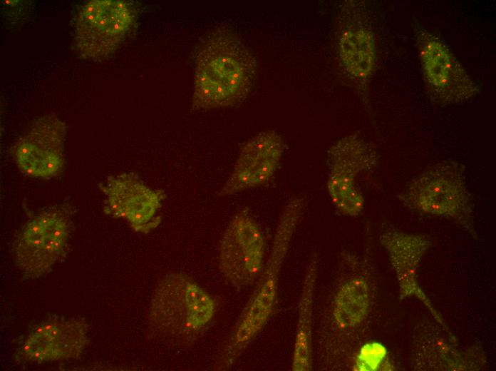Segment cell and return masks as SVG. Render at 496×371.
<instances>
[{
	"label": "cell",
	"instance_id": "18",
	"mask_svg": "<svg viewBox=\"0 0 496 371\" xmlns=\"http://www.w3.org/2000/svg\"><path fill=\"white\" fill-rule=\"evenodd\" d=\"M417 336L414 351L417 353L415 357H419L416 363H425L421 370H475L477 367L473 362L477 355H474V350H456L453 345L448 343L447 339L440 335H436L435 338L433 335L430 339L422 335L417 334Z\"/></svg>",
	"mask_w": 496,
	"mask_h": 371
},
{
	"label": "cell",
	"instance_id": "2",
	"mask_svg": "<svg viewBox=\"0 0 496 371\" xmlns=\"http://www.w3.org/2000/svg\"><path fill=\"white\" fill-rule=\"evenodd\" d=\"M306 205V200L303 196H294L286 202L277 225L264 270L221 351L218 369L231 367L272 317L280 273Z\"/></svg>",
	"mask_w": 496,
	"mask_h": 371
},
{
	"label": "cell",
	"instance_id": "15",
	"mask_svg": "<svg viewBox=\"0 0 496 371\" xmlns=\"http://www.w3.org/2000/svg\"><path fill=\"white\" fill-rule=\"evenodd\" d=\"M285 148L284 139L274 130L262 131L251 138L240 149L218 195L228 197L267 184L280 165Z\"/></svg>",
	"mask_w": 496,
	"mask_h": 371
},
{
	"label": "cell",
	"instance_id": "5",
	"mask_svg": "<svg viewBox=\"0 0 496 371\" xmlns=\"http://www.w3.org/2000/svg\"><path fill=\"white\" fill-rule=\"evenodd\" d=\"M72 210L67 204L53 205L39 211L21 226L12 253L24 279L45 275L64 258L71 237Z\"/></svg>",
	"mask_w": 496,
	"mask_h": 371
},
{
	"label": "cell",
	"instance_id": "10",
	"mask_svg": "<svg viewBox=\"0 0 496 371\" xmlns=\"http://www.w3.org/2000/svg\"><path fill=\"white\" fill-rule=\"evenodd\" d=\"M336 49L342 70L365 92L375 71L377 50L371 19L361 1L342 4L338 15Z\"/></svg>",
	"mask_w": 496,
	"mask_h": 371
},
{
	"label": "cell",
	"instance_id": "6",
	"mask_svg": "<svg viewBox=\"0 0 496 371\" xmlns=\"http://www.w3.org/2000/svg\"><path fill=\"white\" fill-rule=\"evenodd\" d=\"M378 160L375 147L358 133L341 137L329 148L326 188L341 214L356 217L362 213L365 199L356 178L361 173L376 167Z\"/></svg>",
	"mask_w": 496,
	"mask_h": 371
},
{
	"label": "cell",
	"instance_id": "16",
	"mask_svg": "<svg viewBox=\"0 0 496 371\" xmlns=\"http://www.w3.org/2000/svg\"><path fill=\"white\" fill-rule=\"evenodd\" d=\"M379 241L396 275L400 299L412 296L417 298L430 310L440 325L453 335L417 280L418 268L423 255L432 245L430 238L423 234L408 233L388 226L381 231Z\"/></svg>",
	"mask_w": 496,
	"mask_h": 371
},
{
	"label": "cell",
	"instance_id": "11",
	"mask_svg": "<svg viewBox=\"0 0 496 371\" xmlns=\"http://www.w3.org/2000/svg\"><path fill=\"white\" fill-rule=\"evenodd\" d=\"M415 39L425 83L433 100L455 104L477 93V84L441 39L424 29L416 31Z\"/></svg>",
	"mask_w": 496,
	"mask_h": 371
},
{
	"label": "cell",
	"instance_id": "1",
	"mask_svg": "<svg viewBox=\"0 0 496 371\" xmlns=\"http://www.w3.org/2000/svg\"><path fill=\"white\" fill-rule=\"evenodd\" d=\"M194 60L192 110L235 106L252 92L257 61L233 29L222 26L211 30L195 49Z\"/></svg>",
	"mask_w": 496,
	"mask_h": 371
},
{
	"label": "cell",
	"instance_id": "9",
	"mask_svg": "<svg viewBox=\"0 0 496 371\" xmlns=\"http://www.w3.org/2000/svg\"><path fill=\"white\" fill-rule=\"evenodd\" d=\"M89 341V325L83 318L53 314L26 331L14 357L19 363L36 364L77 359Z\"/></svg>",
	"mask_w": 496,
	"mask_h": 371
},
{
	"label": "cell",
	"instance_id": "17",
	"mask_svg": "<svg viewBox=\"0 0 496 371\" xmlns=\"http://www.w3.org/2000/svg\"><path fill=\"white\" fill-rule=\"evenodd\" d=\"M319 258L314 253L306 266L298 304V315L291 359L293 371H310L313 368V309Z\"/></svg>",
	"mask_w": 496,
	"mask_h": 371
},
{
	"label": "cell",
	"instance_id": "3",
	"mask_svg": "<svg viewBox=\"0 0 496 371\" xmlns=\"http://www.w3.org/2000/svg\"><path fill=\"white\" fill-rule=\"evenodd\" d=\"M215 299L191 278L181 273L165 275L151 298L148 322L159 337L170 343L187 344L212 322Z\"/></svg>",
	"mask_w": 496,
	"mask_h": 371
},
{
	"label": "cell",
	"instance_id": "8",
	"mask_svg": "<svg viewBox=\"0 0 496 371\" xmlns=\"http://www.w3.org/2000/svg\"><path fill=\"white\" fill-rule=\"evenodd\" d=\"M266 241L261 227L247 208L236 213L219 247V268L227 281L241 290L255 284L265 265Z\"/></svg>",
	"mask_w": 496,
	"mask_h": 371
},
{
	"label": "cell",
	"instance_id": "7",
	"mask_svg": "<svg viewBox=\"0 0 496 371\" xmlns=\"http://www.w3.org/2000/svg\"><path fill=\"white\" fill-rule=\"evenodd\" d=\"M132 4L123 0H92L79 9L74 29V44L83 59L99 61L113 54L123 42L135 21Z\"/></svg>",
	"mask_w": 496,
	"mask_h": 371
},
{
	"label": "cell",
	"instance_id": "13",
	"mask_svg": "<svg viewBox=\"0 0 496 371\" xmlns=\"http://www.w3.org/2000/svg\"><path fill=\"white\" fill-rule=\"evenodd\" d=\"M66 133L64 122L55 116L36 119L14 145L13 156L19 170L36 178L58 176L65 165Z\"/></svg>",
	"mask_w": 496,
	"mask_h": 371
},
{
	"label": "cell",
	"instance_id": "19",
	"mask_svg": "<svg viewBox=\"0 0 496 371\" xmlns=\"http://www.w3.org/2000/svg\"><path fill=\"white\" fill-rule=\"evenodd\" d=\"M386 356L383 345L378 342L367 343L361 348L355 364L359 370H377L383 367Z\"/></svg>",
	"mask_w": 496,
	"mask_h": 371
},
{
	"label": "cell",
	"instance_id": "12",
	"mask_svg": "<svg viewBox=\"0 0 496 371\" xmlns=\"http://www.w3.org/2000/svg\"><path fill=\"white\" fill-rule=\"evenodd\" d=\"M105 197L104 213L128 223L136 233L147 234L158 226L166 195L144 183L133 172L110 176L99 185Z\"/></svg>",
	"mask_w": 496,
	"mask_h": 371
},
{
	"label": "cell",
	"instance_id": "4",
	"mask_svg": "<svg viewBox=\"0 0 496 371\" xmlns=\"http://www.w3.org/2000/svg\"><path fill=\"white\" fill-rule=\"evenodd\" d=\"M397 198L413 212L453 220L472 238H477L464 168L457 162L443 161L425 168L397 194Z\"/></svg>",
	"mask_w": 496,
	"mask_h": 371
},
{
	"label": "cell",
	"instance_id": "14",
	"mask_svg": "<svg viewBox=\"0 0 496 371\" xmlns=\"http://www.w3.org/2000/svg\"><path fill=\"white\" fill-rule=\"evenodd\" d=\"M341 280L332 292L321 317L318 337L319 355L330 345L337 333L360 329L368 320L373 305V290L363 274Z\"/></svg>",
	"mask_w": 496,
	"mask_h": 371
}]
</instances>
